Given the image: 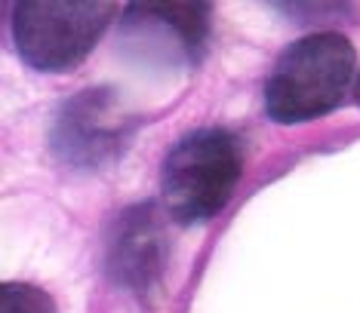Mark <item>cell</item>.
<instances>
[{
    "label": "cell",
    "instance_id": "cell-1",
    "mask_svg": "<svg viewBox=\"0 0 360 313\" xmlns=\"http://www.w3.org/2000/svg\"><path fill=\"white\" fill-rule=\"evenodd\" d=\"M354 77V46L339 31H317L283 49L265 84V111L292 126L330 114Z\"/></svg>",
    "mask_w": 360,
    "mask_h": 313
},
{
    "label": "cell",
    "instance_id": "cell-2",
    "mask_svg": "<svg viewBox=\"0 0 360 313\" xmlns=\"http://www.w3.org/2000/svg\"><path fill=\"white\" fill-rule=\"evenodd\" d=\"M240 172V145L228 129L207 126L182 135L160 169L167 212L179 225H203L225 209Z\"/></svg>",
    "mask_w": 360,
    "mask_h": 313
},
{
    "label": "cell",
    "instance_id": "cell-3",
    "mask_svg": "<svg viewBox=\"0 0 360 313\" xmlns=\"http://www.w3.org/2000/svg\"><path fill=\"white\" fill-rule=\"evenodd\" d=\"M117 6L93 0H22L13 6L15 53L37 71H68L89 55Z\"/></svg>",
    "mask_w": 360,
    "mask_h": 313
},
{
    "label": "cell",
    "instance_id": "cell-4",
    "mask_svg": "<svg viewBox=\"0 0 360 313\" xmlns=\"http://www.w3.org/2000/svg\"><path fill=\"white\" fill-rule=\"evenodd\" d=\"M139 126L129 105L108 86H89L62 102L50 145L65 166L102 169L127 151Z\"/></svg>",
    "mask_w": 360,
    "mask_h": 313
},
{
    "label": "cell",
    "instance_id": "cell-5",
    "mask_svg": "<svg viewBox=\"0 0 360 313\" xmlns=\"http://www.w3.org/2000/svg\"><path fill=\"white\" fill-rule=\"evenodd\" d=\"M124 49L151 65H198L210 40V4H133L120 25Z\"/></svg>",
    "mask_w": 360,
    "mask_h": 313
},
{
    "label": "cell",
    "instance_id": "cell-6",
    "mask_svg": "<svg viewBox=\"0 0 360 313\" xmlns=\"http://www.w3.org/2000/svg\"><path fill=\"white\" fill-rule=\"evenodd\" d=\"M105 267L120 289L139 295L158 292L167 270V225L154 203H136L111 221Z\"/></svg>",
    "mask_w": 360,
    "mask_h": 313
},
{
    "label": "cell",
    "instance_id": "cell-7",
    "mask_svg": "<svg viewBox=\"0 0 360 313\" xmlns=\"http://www.w3.org/2000/svg\"><path fill=\"white\" fill-rule=\"evenodd\" d=\"M0 313H56V304L37 286L4 283V289H0Z\"/></svg>",
    "mask_w": 360,
    "mask_h": 313
},
{
    "label": "cell",
    "instance_id": "cell-8",
    "mask_svg": "<svg viewBox=\"0 0 360 313\" xmlns=\"http://www.w3.org/2000/svg\"><path fill=\"white\" fill-rule=\"evenodd\" d=\"M354 95H357V102H360V74H357V84H354Z\"/></svg>",
    "mask_w": 360,
    "mask_h": 313
}]
</instances>
